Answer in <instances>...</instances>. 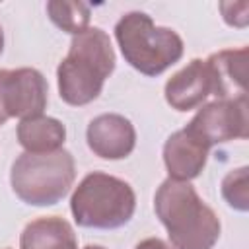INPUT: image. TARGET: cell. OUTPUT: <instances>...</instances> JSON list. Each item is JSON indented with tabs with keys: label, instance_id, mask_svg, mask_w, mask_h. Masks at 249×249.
<instances>
[{
	"label": "cell",
	"instance_id": "cell-1",
	"mask_svg": "<svg viewBox=\"0 0 249 249\" xmlns=\"http://www.w3.org/2000/svg\"><path fill=\"white\" fill-rule=\"evenodd\" d=\"M154 210L175 249H212L220 237L216 212L189 181L165 179L156 191Z\"/></svg>",
	"mask_w": 249,
	"mask_h": 249
},
{
	"label": "cell",
	"instance_id": "cell-2",
	"mask_svg": "<svg viewBox=\"0 0 249 249\" xmlns=\"http://www.w3.org/2000/svg\"><path fill=\"white\" fill-rule=\"evenodd\" d=\"M115 70V51L109 35L88 27L72 37L66 58L56 68L58 93L68 105H88L99 97L105 80Z\"/></svg>",
	"mask_w": 249,
	"mask_h": 249
},
{
	"label": "cell",
	"instance_id": "cell-3",
	"mask_svg": "<svg viewBox=\"0 0 249 249\" xmlns=\"http://www.w3.org/2000/svg\"><path fill=\"white\" fill-rule=\"evenodd\" d=\"M115 39L124 60L144 76H158L183 56V39L160 27L144 12H128L115 25Z\"/></svg>",
	"mask_w": 249,
	"mask_h": 249
},
{
	"label": "cell",
	"instance_id": "cell-4",
	"mask_svg": "<svg viewBox=\"0 0 249 249\" xmlns=\"http://www.w3.org/2000/svg\"><path fill=\"white\" fill-rule=\"evenodd\" d=\"M136 208L132 187L109 173H88L72 193L70 210L78 226L115 230L124 226Z\"/></svg>",
	"mask_w": 249,
	"mask_h": 249
},
{
	"label": "cell",
	"instance_id": "cell-5",
	"mask_svg": "<svg viewBox=\"0 0 249 249\" xmlns=\"http://www.w3.org/2000/svg\"><path fill=\"white\" fill-rule=\"evenodd\" d=\"M74 179V158L62 148L47 154L23 152L10 171L14 193L31 206H53L60 202L68 195Z\"/></svg>",
	"mask_w": 249,
	"mask_h": 249
},
{
	"label": "cell",
	"instance_id": "cell-6",
	"mask_svg": "<svg viewBox=\"0 0 249 249\" xmlns=\"http://www.w3.org/2000/svg\"><path fill=\"white\" fill-rule=\"evenodd\" d=\"M47 80L35 68H0V126L8 119L43 115L47 107Z\"/></svg>",
	"mask_w": 249,
	"mask_h": 249
},
{
	"label": "cell",
	"instance_id": "cell-7",
	"mask_svg": "<svg viewBox=\"0 0 249 249\" xmlns=\"http://www.w3.org/2000/svg\"><path fill=\"white\" fill-rule=\"evenodd\" d=\"M196 136H200L210 148L237 138H247V95L235 99H216L202 105L187 124Z\"/></svg>",
	"mask_w": 249,
	"mask_h": 249
},
{
	"label": "cell",
	"instance_id": "cell-8",
	"mask_svg": "<svg viewBox=\"0 0 249 249\" xmlns=\"http://www.w3.org/2000/svg\"><path fill=\"white\" fill-rule=\"evenodd\" d=\"M89 150L103 160H123L136 146V130L132 123L117 113L95 117L86 130Z\"/></svg>",
	"mask_w": 249,
	"mask_h": 249
},
{
	"label": "cell",
	"instance_id": "cell-9",
	"mask_svg": "<svg viewBox=\"0 0 249 249\" xmlns=\"http://www.w3.org/2000/svg\"><path fill=\"white\" fill-rule=\"evenodd\" d=\"M210 146L196 136L191 128H181L173 132L163 144V163L167 167L169 179L191 181L200 175L206 165Z\"/></svg>",
	"mask_w": 249,
	"mask_h": 249
},
{
	"label": "cell",
	"instance_id": "cell-10",
	"mask_svg": "<svg viewBox=\"0 0 249 249\" xmlns=\"http://www.w3.org/2000/svg\"><path fill=\"white\" fill-rule=\"evenodd\" d=\"M165 101L175 111H191L200 107L212 93L208 66L200 58H193L185 68L165 82Z\"/></svg>",
	"mask_w": 249,
	"mask_h": 249
},
{
	"label": "cell",
	"instance_id": "cell-11",
	"mask_svg": "<svg viewBox=\"0 0 249 249\" xmlns=\"http://www.w3.org/2000/svg\"><path fill=\"white\" fill-rule=\"evenodd\" d=\"M247 47H241L214 53L204 60L212 82V93L218 99H235L247 95Z\"/></svg>",
	"mask_w": 249,
	"mask_h": 249
},
{
	"label": "cell",
	"instance_id": "cell-12",
	"mask_svg": "<svg viewBox=\"0 0 249 249\" xmlns=\"http://www.w3.org/2000/svg\"><path fill=\"white\" fill-rule=\"evenodd\" d=\"M19 249H78V239L64 218L45 216L23 228Z\"/></svg>",
	"mask_w": 249,
	"mask_h": 249
},
{
	"label": "cell",
	"instance_id": "cell-13",
	"mask_svg": "<svg viewBox=\"0 0 249 249\" xmlns=\"http://www.w3.org/2000/svg\"><path fill=\"white\" fill-rule=\"evenodd\" d=\"M66 140L64 124L47 115L21 119L18 124V142L31 154H47L60 150Z\"/></svg>",
	"mask_w": 249,
	"mask_h": 249
},
{
	"label": "cell",
	"instance_id": "cell-14",
	"mask_svg": "<svg viewBox=\"0 0 249 249\" xmlns=\"http://www.w3.org/2000/svg\"><path fill=\"white\" fill-rule=\"evenodd\" d=\"M47 14L51 21L66 33L78 35L88 29L89 23V6L84 2H68V0H51L47 2Z\"/></svg>",
	"mask_w": 249,
	"mask_h": 249
},
{
	"label": "cell",
	"instance_id": "cell-15",
	"mask_svg": "<svg viewBox=\"0 0 249 249\" xmlns=\"http://www.w3.org/2000/svg\"><path fill=\"white\" fill-rule=\"evenodd\" d=\"M222 196L231 208L239 212H247L249 208V169L247 167L231 169L224 177Z\"/></svg>",
	"mask_w": 249,
	"mask_h": 249
},
{
	"label": "cell",
	"instance_id": "cell-16",
	"mask_svg": "<svg viewBox=\"0 0 249 249\" xmlns=\"http://www.w3.org/2000/svg\"><path fill=\"white\" fill-rule=\"evenodd\" d=\"M134 249H171V247L160 237H148V239H142Z\"/></svg>",
	"mask_w": 249,
	"mask_h": 249
},
{
	"label": "cell",
	"instance_id": "cell-17",
	"mask_svg": "<svg viewBox=\"0 0 249 249\" xmlns=\"http://www.w3.org/2000/svg\"><path fill=\"white\" fill-rule=\"evenodd\" d=\"M4 51V31H2V25H0V54Z\"/></svg>",
	"mask_w": 249,
	"mask_h": 249
},
{
	"label": "cell",
	"instance_id": "cell-18",
	"mask_svg": "<svg viewBox=\"0 0 249 249\" xmlns=\"http://www.w3.org/2000/svg\"><path fill=\"white\" fill-rule=\"evenodd\" d=\"M84 249H105V247H101V245H86Z\"/></svg>",
	"mask_w": 249,
	"mask_h": 249
}]
</instances>
